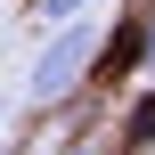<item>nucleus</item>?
<instances>
[{
  "mask_svg": "<svg viewBox=\"0 0 155 155\" xmlns=\"http://www.w3.org/2000/svg\"><path fill=\"white\" fill-rule=\"evenodd\" d=\"M82 8H90V0H33V16H41V25H57V33H65V25H82Z\"/></svg>",
  "mask_w": 155,
  "mask_h": 155,
  "instance_id": "f03ea898",
  "label": "nucleus"
},
{
  "mask_svg": "<svg viewBox=\"0 0 155 155\" xmlns=\"http://www.w3.org/2000/svg\"><path fill=\"white\" fill-rule=\"evenodd\" d=\"M139 57H147V74H155V16H147V41H139Z\"/></svg>",
  "mask_w": 155,
  "mask_h": 155,
  "instance_id": "7ed1b4c3",
  "label": "nucleus"
},
{
  "mask_svg": "<svg viewBox=\"0 0 155 155\" xmlns=\"http://www.w3.org/2000/svg\"><path fill=\"white\" fill-rule=\"evenodd\" d=\"M98 41H106V33H98L90 16H82V25H65V33H49V41H41V57H33V74H25V98H33V106L74 98V90H82V74L98 65Z\"/></svg>",
  "mask_w": 155,
  "mask_h": 155,
  "instance_id": "f257e3e1",
  "label": "nucleus"
},
{
  "mask_svg": "<svg viewBox=\"0 0 155 155\" xmlns=\"http://www.w3.org/2000/svg\"><path fill=\"white\" fill-rule=\"evenodd\" d=\"M74 155H106V147H74Z\"/></svg>",
  "mask_w": 155,
  "mask_h": 155,
  "instance_id": "20e7f679",
  "label": "nucleus"
}]
</instances>
